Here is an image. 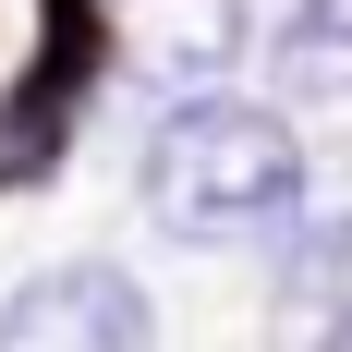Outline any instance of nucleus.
Here are the masks:
<instances>
[{
    "mask_svg": "<svg viewBox=\"0 0 352 352\" xmlns=\"http://www.w3.org/2000/svg\"><path fill=\"white\" fill-rule=\"evenodd\" d=\"M267 73H280V98H292V109L352 98V0H292L280 36H267Z\"/></svg>",
    "mask_w": 352,
    "mask_h": 352,
    "instance_id": "obj_6",
    "label": "nucleus"
},
{
    "mask_svg": "<svg viewBox=\"0 0 352 352\" xmlns=\"http://www.w3.org/2000/svg\"><path fill=\"white\" fill-rule=\"evenodd\" d=\"M316 352H352V292L328 304V328H316Z\"/></svg>",
    "mask_w": 352,
    "mask_h": 352,
    "instance_id": "obj_7",
    "label": "nucleus"
},
{
    "mask_svg": "<svg viewBox=\"0 0 352 352\" xmlns=\"http://www.w3.org/2000/svg\"><path fill=\"white\" fill-rule=\"evenodd\" d=\"M98 0H49V25H36V61L25 85H12V122H0V182H36L49 158H61L73 109H85V85H98Z\"/></svg>",
    "mask_w": 352,
    "mask_h": 352,
    "instance_id": "obj_3",
    "label": "nucleus"
},
{
    "mask_svg": "<svg viewBox=\"0 0 352 352\" xmlns=\"http://www.w3.org/2000/svg\"><path fill=\"white\" fill-rule=\"evenodd\" d=\"M255 49V25H243V0H158L146 12V61L170 73V98H195V85H219V73Z\"/></svg>",
    "mask_w": 352,
    "mask_h": 352,
    "instance_id": "obj_5",
    "label": "nucleus"
},
{
    "mask_svg": "<svg viewBox=\"0 0 352 352\" xmlns=\"http://www.w3.org/2000/svg\"><path fill=\"white\" fill-rule=\"evenodd\" d=\"M304 170H316V158H304V134H292L280 98L195 85V98H170L158 134L134 146V207L158 219L182 255H243V243H280Z\"/></svg>",
    "mask_w": 352,
    "mask_h": 352,
    "instance_id": "obj_1",
    "label": "nucleus"
},
{
    "mask_svg": "<svg viewBox=\"0 0 352 352\" xmlns=\"http://www.w3.org/2000/svg\"><path fill=\"white\" fill-rule=\"evenodd\" d=\"M267 267H280L292 304H340V292H352V158L304 170V195H292V219H280V243H267Z\"/></svg>",
    "mask_w": 352,
    "mask_h": 352,
    "instance_id": "obj_4",
    "label": "nucleus"
},
{
    "mask_svg": "<svg viewBox=\"0 0 352 352\" xmlns=\"http://www.w3.org/2000/svg\"><path fill=\"white\" fill-rule=\"evenodd\" d=\"M0 352H158V304L122 255H61L0 292Z\"/></svg>",
    "mask_w": 352,
    "mask_h": 352,
    "instance_id": "obj_2",
    "label": "nucleus"
}]
</instances>
